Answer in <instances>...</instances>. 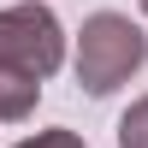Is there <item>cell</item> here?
<instances>
[{
	"label": "cell",
	"instance_id": "5b68a950",
	"mask_svg": "<svg viewBox=\"0 0 148 148\" xmlns=\"http://www.w3.org/2000/svg\"><path fill=\"white\" fill-rule=\"evenodd\" d=\"M18 148H83L77 130H36V136H24Z\"/></svg>",
	"mask_w": 148,
	"mask_h": 148
},
{
	"label": "cell",
	"instance_id": "7a4b0ae2",
	"mask_svg": "<svg viewBox=\"0 0 148 148\" xmlns=\"http://www.w3.org/2000/svg\"><path fill=\"white\" fill-rule=\"evenodd\" d=\"M59 59H65V30L42 0H24V6H0V65H18L30 77H53Z\"/></svg>",
	"mask_w": 148,
	"mask_h": 148
},
{
	"label": "cell",
	"instance_id": "6da1fadb",
	"mask_svg": "<svg viewBox=\"0 0 148 148\" xmlns=\"http://www.w3.org/2000/svg\"><path fill=\"white\" fill-rule=\"evenodd\" d=\"M142 65H148V36L125 18V12H95V18H83L77 83L89 95H113L119 83H130Z\"/></svg>",
	"mask_w": 148,
	"mask_h": 148
},
{
	"label": "cell",
	"instance_id": "8992f818",
	"mask_svg": "<svg viewBox=\"0 0 148 148\" xmlns=\"http://www.w3.org/2000/svg\"><path fill=\"white\" fill-rule=\"evenodd\" d=\"M136 6H142V12H148V0H136Z\"/></svg>",
	"mask_w": 148,
	"mask_h": 148
},
{
	"label": "cell",
	"instance_id": "277c9868",
	"mask_svg": "<svg viewBox=\"0 0 148 148\" xmlns=\"http://www.w3.org/2000/svg\"><path fill=\"white\" fill-rule=\"evenodd\" d=\"M119 148H148V95L125 107V119H119Z\"/></svg>",
	"mask_w": 148,
	"mask_h": 148
},
{
	"label": "cell",
	"instance_id": "3957f363",
	"mask_svg": "<svg viewBox=\"0 0 148 148\" xmlns=\"http://www.w3.org/2000/svg\"><path fill=\"white\" fill-rule=\"evenodd\" d=\"M36 101H42V77H30L18 65H0V119L18 125V119L36 113Z\"/></svg>",
	"mask_w": 148,
	"mask_h": 148
}]
</instances>
